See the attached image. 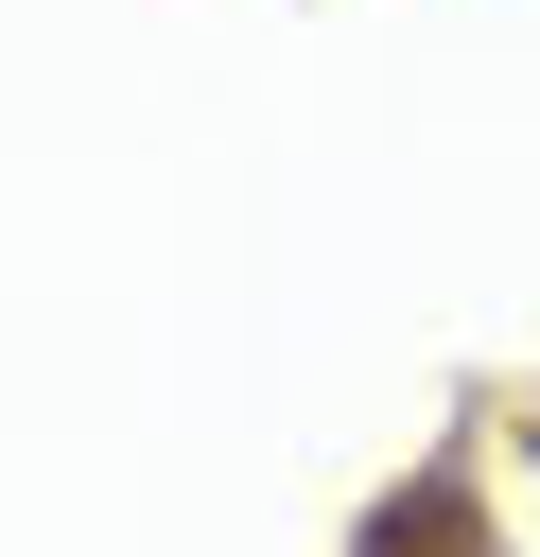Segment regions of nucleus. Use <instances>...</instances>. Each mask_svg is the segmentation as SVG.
I'll return each mask as SVG.
<instances>
[{"label":"nucleus","mask_w":540,"mask_h":557,"mask_svg":"<svg viewBox=\"0 0 540 557\" xmlns=\"http://www.w3.org/2000/svg\"><path fill=\"white\" fill-rule=\"evenodd\" d=\"M348 557H505V522H488V470H470V435L435 453V470H401L366 522H348Z\"/></svg>","instance_id":"obj_1"},{"label":"nucleus","mask_w":540,"mask_h":557,"mask_svg":"<svg viewBox=\"0 0 540 557\" xmlns=\"http://www.w3.org/2000/svg\"><path fill=\"white\" fill-rule=\"evenodd\" d=\"M505 435H523V453H540V400H523V418H505Z\"/></svg>","instance_id":"obj_2"}]
</instances>
